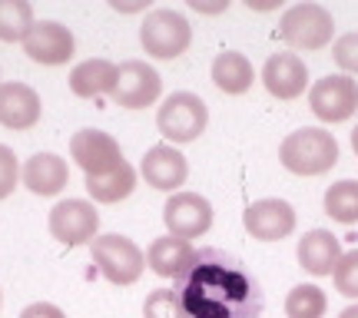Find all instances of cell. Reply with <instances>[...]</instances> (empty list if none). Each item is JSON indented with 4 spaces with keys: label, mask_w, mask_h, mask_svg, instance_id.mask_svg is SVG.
I'll return each mask as SVG.
<instances>
[{
    "label": "cell",
    "mask_w": 358,
    "mask_h": 318,
    "mask_svg": "<svg viewBox=\"0 0 358 318\" xmlns=\"http://www.w3.org/2000/svg\"><path fill=\"white\" fill-rule=\"evenodd\" d=\"M156 127L169 140V146L173 143H192L209 127V106L203 103V96L179 89V93L163 100L159 113H156Z\"/></svg>",
    "instance_id": "6"
},
{
    "label": "cell",
    "mask_w": 358,
    "mask_h": 318,
    "mask_svg": "<svg viewBox=\"0 0 358 318\" xmlns=\"http://www.w3.org/2000/svg\"><path fill=\"white\" fill-rule=\"evenodd\" d=\"M329 312V298L319 285H295L285 295V315L289 318H325Z\"/></svg>",
    "instance_id": "25"
},
{
    "label": "cell",
    "mask_w": 358,
    "mask_h": 318,
    "mask_svg": "<svg viewBox=\"0 0 358 318\" xmlns=\"http://www.w3.org/2000/svg\"><path fill=\"white\" fill-rule=\"evenodd\" d=\"M332 282H335V289H338V295L358 302V249L342 252V259H338V266L332 272Z\"/></svg>",
    "instance_id": "27"
},
{
    "label": "cell",
    "mask_w": 358,
    "mask_h": 318,
    "mask_svg": "<svg viewBox=\"0 0 358 318\" xmlns=\"http://www.w3.org/2000/svg\"><path fill=\"white\" fill-rule=\"evenodd\" d=\"M143 318H186V312H182L173 289H156L143 302Z\"/></svg>",
    "instance_id": "26"
},
{
    "label": "cell",
    "mask_w": 358,
    "mask_h": 318,
    "mask_svg": "<svg viewBox=\"0 0 358 318\" xmlns=\"http://www.w3.org/2000/svg\"><path fill=\"white\" fill-rule=\"evenodd\" d=\"M338 318H358V302H355V305H348V308H345V312H342V315H338Z\"/></svg>",
    "instance_id": "33"
},
{
    "label": "cell",
    "mask_w": 358,
    "mask_h": 318,
    "mask_svg": "<svg viewBox=\"0 0 358 318\" xmlns=\"http://www.w3.org/2000/svg\"><path fill=\"white\" fill-rule=\"evenodd\" d=\"M140 43L143 50L150 57H156V60H176V57H182L189 50L192 27L179 10L159 7V10L146 13V20L140 27Z\"/></svg>",
    "instance_id": "3"
},
{
    "label": "cell",
    "mask_w": 358,
    "mask_h": 318,
    "mask_svg": "<svg viewBox=\"0 0 358 318\" xmlns=\"http://www.w3.org/2000/svg\"><path fill=\"white\" fill-rule=\"evenodd\" d=\"M34 7L27 0H0V40L3 43H24L34 30Z\"/></svg>",
    "instance_id": "24"
},
{
    "label": "cell",
    "mask_w": 358,
    "mask_h": 318,
    "mask_svg": "<svg viewBox=\"0 0 358 318\" xmlns=\"http://www.w3.org/2000/svg\"><path fill=\"white\" fill-rule=\"evenodd\" d=\"M110 7H113V10H120V13H136V10H146V3H120V0H113Z\"/></svg>",
    "instance_id": "32"
},
{
    "label": "cell",
    "mask_w": 358,
    "mask_h": 318,
    "mask_svg": "<svg viewBox=\"0 0 358 318\" xmlns=\"http://www.w3.org/2000/svg\"><path fill=\"white\" fill-rule=\"evenodd\" d=\"M163 93V80L146 60H127L120 64L116 73V87H113V103L123 110H143V106H153Z\"/></svg>",
    "instance_id": "9"
},
{
    "label": "cell",
    "mask_w": 358,
    "mask_h": 318,
    "mask_svg": "<svg viewBox=\"0 0 358 318\" xmlns=\"http://www.w3.org/2000/svg\"><path fill=\"white\" fill-rule=\"evenodd\" d=\"M70 156L87 176H106V173H113V169L127 163L120 143L110 133H103V129H80V133H73Z\"/></svg>",
    "instance_id": "10"
},
{
    "label": "cell",
    "mask_w": 358,
    "mask_h": 318,
    "mask_svg": "<svg viewBox=\"0 0 358 318\" xmlns=\"http://www.w3.org/2000/svg\"><path fill=\"white\" fill-rule=\"evenodd\" d=\"M192 259H196V249H192L189 239L163 236V239H153L150 252H146V266L153 268L159 279H173V282H176L179 275L192 266Z\"/></svg>",
    "instance_id": "20"
},
{
    "label": "cell",
    "mask_w": 358,
    "mask_h": 318,
    "mask_svg": "<svg viewBox=\"0 0 358 318\" xmlns=\"http://www.w3.org/2000/svg\"><path fill=\"white\" fill-rule=\"evenodd\" d=\"M66 182H70V169L66 159H60L57 153H34L24 163V186L34 196H57L64 192Z\"/></svg>",
    "instance_id": "18"
},
{
    "label": "cell",
    "mask_w": 358,
    "mask_h": 318,
    "mask_svg": "<svg viewBox=\"0 0 358 318\" xmlns=\"http://www.w3.org/2000/svg\"><path fill=\"white\" fill-rule=\"evenodd\" d=\"M282 40L292 50H325L332 43L335 34V17L322 3H295L282 13Z\"/></svg>",
    "instance_id": "5"
},
{
    "label": "cell",
    "mask_w": 358,
    "mask_h": 318,
    "mask_svg": "<svg viewBox=\"0 0 358 318\" xmlns=\"http://www.w3.org/2000/svg\"><path fill=\"white\" fill-rule=\"evenodd\" d=\"M20 318H66V315L50 302H34V305H27L20 312Z\"/></svg>",
    "instance_id": "30"
},
{
    "label": "cell",
    "mask_w": 358,
    "mask_h": 318,
    "mask_svg": "<svg viewBox=\"0 0 358 318\" xmlns=\"http://www.w3.org/2000/svg\"><path fill=\"white\" fill-rule=\"evenodd\" d=\"M140 173L146 179V186H153L159 192H176L186 182V176H189V163H186V156L179 153L176 146L159 143L153 150H146Z\"/></svg>",
    "instance_id": "14"
},
{
    "label": "cell",
    "mask_w": 358,
    "mask_h": 318,
    "mask_svg": "<svg viewBox=\"0 0 358 318\" xmlns=\"http://www.w3.org/2000/svg\"><path fill=\"white\" fill-rule=\"evenodd\" d=\"M40 113H43V103H40V93L27 83H0V123L7 129H34L40 123Z\"/></svg>",
    "instance_id": "16"
},
{
    "label": "cell",
    "mask_w": 358,
    "mask_h": 318,
    "mask_svg": "<svg viewBox=\"0 0 358 318\" xmlns=\"http://www.w3.org/2000/svg\"><path fill=\"white\" fill-rule=\"evenodd\" d=\"M116 73L120 66L103 60V57H90L83 64L70 70V89L80 100H93V96H110L116 87Z\"/></svg>",
    "instance_id": "19"
},
{
    "label": "cell",
    "mask_w": 358,
    "mask_h": 318,
    "mask_svg": "<svg viewBox=\"0 0 358 318\" xmlns=\"http://www.w3.org/2000/svg\"><path fill=\"white\" fill-rule=\"evenodd\" d=\"M325 216H332L342 226H355L358 222V179H342L325 189Z\"/></svg>",
    "instance_id": "23"
},
{
    "label": "cell",
    "mask_w": 358,
    "mask_h": 318,
    "mask_svg": "<svg viewBox=\"0 0 358 318\" xmlns=\"http://www.w3.org/2000/svg\"><path fill=\"white\" fill-rule=\"evenodd\" d=\"M295 259H299V266L306 268L308 275H319V279L322 275H332L338 259H342V242L329 229H312L299 239Z\"/></svg>",
    "instance_id": "17"
},
{
    "label": "cell",
    "mask_w": 358,
    "mask_h": 318,
    "mask_svg": "<svg viewBox=\"0 0 358 318\" xmlns=\"http://www.w3.org/2000/svg\"><path fill=\"white\" fill-rule=\"evenodd\" d=\"M50 236L66 249H77V245H87V242L96 239V229H100V212L96 205L87 203V199H64L50 209Z\"/></svg>",
    "instance_id": "8"
},
{
    "label": "cell",
    "mask_w": 358,
    "mask_h": 318,
    "mask_svg": "<svg viewBox=\"0 0 358 318\" xmlns=\"http://www.w3.org/2000/svg\"><path fill=\"white\" fill-rule=\"evenodd\" d=\"M352 150H355V156H358V127L352 129Z\"/></svg>",
    "instance_id": "34"
},
{
    "label": "cell",
    "mask_w": 358,
    "mask_h": 318,
    "mask_svg": "<svg viewBox=\"0 0 358 318\" xmlns=\"http://www.w3.org/2000/svg\"><path fill=\"white\" fill-rule=\"evenodd\" d=\"M133 189H136V169L129 163H123L120 169L106 173V176H87V192L93 203L113 205L120 199H127Z\"/></svg>",
    "instance_id": "22"
},
{
    "label": "cell",
    "mask_w": 358,
    "mask_h": 318,
    "mask_svg": "<svg viewBox=\"0 0 358 318\" xmlns=\"http://www.w3.org/2000/svg\"><path fill=\"white\" fill-rule=\"evenodd\" d=\"M279 163L295 176H322L338 163V143L329 129L306 127L289 133L279 146Z\"/></svg>",
    "instance_id": "2"
},
{
    "label": "cell",
    "mask_w": 358,
    "mask_h": 318,
    "mask_svg": "<svg viewBox=\"0 0 358 318\" xmlns=\"http://www.w3.org/2000/svg\"><path fill=\"white\" fill-rule=\"evenodd\" d=\"M332 57L345 73H358V34H342V37L335 40Z\"/></svg>",
    "instance_id": "29"
},
{
    "label": "cell",
    "mask_w": 358,
    "mask_h": 318,
    "mask_svg": "<svg viewBox=\"0 0 358 318\" xmlns=\"http://www.w3.org/2000/svg\"><path fill=\"white\" fill-rule=\"evenodd\" d=\"M73 34L57 20H37L24 40V53L40 66H60L73 57Z\"/></svg>",
    "instance_id": "13"
},
{
    "label": "cell",
    "mask_w": 358,
    "mask_h": 318,
    "mask_svg": "<svg viewBox=\"0 0 358 318\" xmlns=\"http://www.w3.org/2000/svg\"><path fill=\"white\" fill-rule=\"evenodd\" d=\"M173 292L186 318H262L266 308L259 279L226 249H199Z\"/></svg>",
    "instance_id": "1"
},
{
    "label": "cell",
    "mask_w": 358,
    "mask_h": 318,
    "mask_svg": "<svg viewBox=\"0 0 358 318\" xmlns=\"http://www.w3.org/2000/svg\"><path fill=\"white\" fill-rule=\"evenodd\" d=\"M0 302H3V298H0Z\"/></svg>",
    "instance_id": "35"
},
{
    "label": "cell",
    "mask_w": 358,
    "mask_h": 318,
    "mask_svg": "<svg viewBox=\"0 0 358 318\" xmlns=\"http://www.w3.org/2000/svg\"><path fill=\"white\" fill-rule=\"evenodd\" d=\"M163 222L176 239H199L213 226V205L199 192H173L163 205Z\"/></svg>",
    "instance_id": "11"
},
{
    "label": "cell",
    "mask_w": 358,
    "mask_h": 318,
    "mask_svg": "<svg viewBox=\"0 0 358 318\" xmlns=\"http://www.w3.org/2000/svg\"><path fill=\"white\" fill-rule=\"evenodd\" d=\"M308 106L322 123H345L358 113V83L345 73H329L312 83L308 89Z\"/></svg>",
    "instance_id": "7"
},
{
    "label": "cell",
    "mask_w": 358,
    "mask_h": 318,
    "mask_svg": "<svg viewBox=\"0 0 358 318\" xmlns=\"http://www.w3.org/2000/svg\"><path fill=\"white\" fill-rule=\"evenodd\" d=\"M24 176L20 173V163L13 156L10 146H0V199H7L13 189H17V179Z\"/></svg>",
    "instance_id": "28"
},
{
    "label": "cell",
    "mask_w": 358,
    "mask_h": 318,
    "mask_svg": "<svg viewBox=\"0 0 358 318\" xmlns=\"http://www.w3.org/2000/svg\"><path fill=\"white\" fill-rule=\"evenodd\" d=\"M245 232L259 242H279L292 236L295 229V209L285 199H259L249 203L243 212Z\"/></svg>",
    "instance_id": "12"
},
{
    "label": "cell",
    "mask_w": 358,
    "mask_h": 318,
    "mask_svg": "<svg viewBox=\"0 0 358 318\" xmlns=\"http://www.w3.org/2000/svg\"><path fill=\"white\" fill-rule=\"evenodd\" d=\"M256 80V70L249 64V57L239 50H222L213 60V83H216L226 96H239L245 89L252 87Z\"/></svg>",
    "instance_id": "21"
},
{
    "label": "cell",
    "mask_w": 358,
    "mask_h": 318,
    "mask_svg": "<svg viewBox=\"0 0 358 318\" xmlns=\"http://www.w3.org/2000/svg\"><path fill=\"white\" fill-rule=\"evenodd\" d=\"M262 83L275 100H295L308 87V66L299 53H272L262 66Z\"/></svg>",
    "instance_id": "15"
},
{
    "label": "cell",
    "mask_w": 358,
    "mask_h": 318,
    "mask_svg": "<svg viewBox=\"0 0 358 318\" xmlns=\"http://www.w3.org/2000/svg\"><path fill=\"white\" fill-rule=\"evenodd\" d=\"M189 7H192V10H199V13H222V10H229V0H219V3H203V0H189Z\"/></svg>",
    "instance_id": "31"
},
{
    "label": "cell",
    "mask_w": 358,
    "mask_h": 318,
    "mask_svg": "<svg viewBox=\"0 0 358 318\" xmlns=\"http://www.w3.org/2000/svg\"><path fill=\"white\" fill-rule=\"evenodd\" d=\"M90 249H93L96 268L103 272V279L110 285H133V282H140L143 268H146V252L133 239L110 232V236H96L90 242Z\"/></svg>",
    "instance_id": "4"
}]
</instances>
